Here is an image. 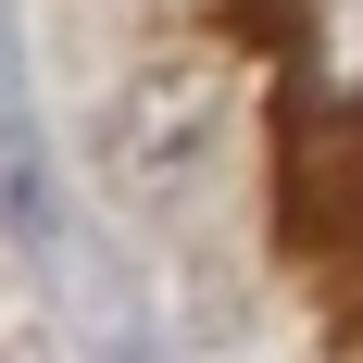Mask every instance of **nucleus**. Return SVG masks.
Here are the masks:
<instances>
[{
    "label": "nucleus",
    "instance_id": "f257e3e1",
    "mask_svg": "<svg viewBox=\"0 0 363 363\" xmlns=\"http://www.w3.org/2000/svg\"><path fill=\"white\" fill-rule=\"evenodd\" d=\"M225 138V101H213V75L201 63H163V75H138L125 88V113H113V150H125V176H188L201 150Z\"/></svg>",
    "mask_w": 363,
    "mask_h": 363
}]
</instances>
